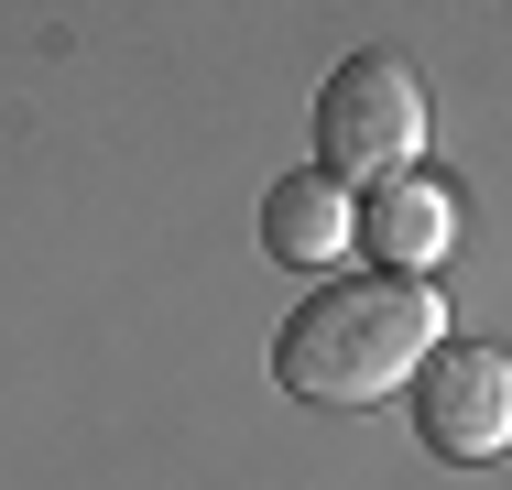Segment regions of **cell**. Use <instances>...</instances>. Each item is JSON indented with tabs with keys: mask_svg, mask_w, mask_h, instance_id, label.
<instances>
[{
	"mask_svg": "<svg viewBox=\"0 0 512 490\" xmlns=\"http://www.w3.org/2000/svg\"><path fill=\"white\" fill-rule=\"evenodd\" d=\"M447 338V305L414 273H371V284H327L284 316L273 338V382L295 403H382L414 382V360Z\"/></svg>",
	"mask_w": 512,
	"mask_h": 490,
	"instance_id": "6da1fadb",
	"label": "cell"
},
{
	"mask_svg": "<svg viewBox=\"0 0 512 490\" xmlns=\"http://www.w3.org/2000/svg\"><path fill=\"white\" fill-rule=\"evenodd\" d=\"M425 153V77L404 55H349L316 88V175L338 186H382Z\"/></svg>",
	"mask_w": 512,
	"mask_h": 490,
	"instance_id": "7a4b0ae2",
	"label": "cell"
},
{
	"mask_svg": "<svg viewBox=\"0 0 512 490\" xmlns=\"http://www.w3.org/2000/svg\"><path fill=\"white\" fill-rule=\"evenodd\" d=\"M404 392H414V436L436 458H502L512 447V349H491V338H436Z\"/></svg>",
	"mask_w": 512,
	"mask_h": 490,
	"instance_id": "3957f363",
	"label": "cell"
},
{
	"mask_svg": "<svg viewBox=\"0 0 512 490\" xmlns=\"http://www.w3.org/2000/svg\"><path fill=\"white\" fill-rule=\"evenodd\" d=\"M360 240H371V262H382V273H436V262L458 251V196L404 164V175H382V186H371Z\"/></svg>",
	"mask_w": 512,
	"mask_h": 490,
	"instance_id": "277c9868",
	"label": "cell"
},
{
	"mask_svg": "<svg viewBox=\"0 0 512 490\" xmlns=\"http://www.w3.org/2000/svg\"><path fill=\"white\" fill-rule=\"evenodd\" d=\"M349 240H360V207H349V186H338V175H273V186H262V251H273V262H349Z\"/></svg>",
	"mask_w": 512,
	"mask_h": 490,
	"instance_id": "5b68a950",
	"label": "cell"
}]
</instances>
